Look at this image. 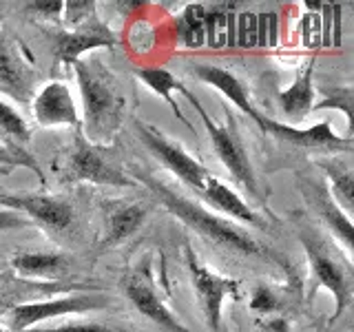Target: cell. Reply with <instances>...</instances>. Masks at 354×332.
Wrapping results in <instances>:
<instances>
[{
    "label": "cell",
    "mask_w": 354,
    "mask_h": 332,
    "mask_svg": "<svg viewBox=\"0 0 354 332\" xmlns=\"http://www.w3.org/2000/svg\"><path fill=\"white\" fill-rule=\"evenodd\" d=\"M124 295L129 297V302L142 317H147L149 321L164 328L166 332H191L171 313L169 306L162 302V297L155 293V286L151 284L147 275H142V273L131 275L124 284Z\"/></svg>",
    "instance_id": "cell-15"
},
{
    "label": "cell",
    "mask_w": 354,
    "mask_h": 332,
    "mask_svg": "<svg viewBox=\"0 0 354 332\" xmlns=\"http://www.w3.org/2000/svg\"><path fill=\"white\" fill-rule=\"evenodd\" d=\"M144 219H147V206L142 204H127V206H118L109 213L106 217V230H104V243L106 246H115V243L124 241L136 232Z\"/></svg>",
    "instance_id": "cell-21"
},
{
    "label": "cell",
    "mask_w": 354,
    "mask_h": 332,
    "mask_svg": "<svg viewBox=\"0 0 354 332\" xmlns=\"http://www.w3.org/2000/svg\"><path fill=\"white\" fill-rule=\"evenodd\" d=\"M0 206L18 210L33 221V226L47 230H64L73 221V206L51 195H0Z\"/></svg>",
    "instance_id": "cell-12"
},
{
    "label": "cell",
    "mask_w": 354,
    "mask_h": 332,
    "mask_svg": "<svg viewBox=\"0 0 354 332\" xmlns=\"http://www.w3.org/2000/svg\"><path fill=\"white\" fill-rule=\"evenodd\" d=\"M299 239L304 243L315 284L326 288L335 297L337 308L330 321H337L352 304V261L341 259L335 246L315 226H299Z\"/></svg>",
    "instance_id": "cell-3"
},
{
    "label": "cell",
    "mask_w": 354,
    "mask_h": 332,
    "mask_svg": "<svg viewBox=\"0 0 354 332\" xmlns=\"http://www.w3.org/2000/svg\"><path fill=\"white\" fill-rule=\"evenodd\" d=\"M324 100L321 102H315L313 111L319 109H337L341 111L343 116L348 120V133H346V140H352V133H354V86L346 84V86H337V89H326L324 91Z\"/></svg>",
    "instance_id": "cell-24"
},
{
    "label": "cell",
    "mask_w": 354,
    "mask_h": 332,
    "mask_svg": "<svg viewBox=\"0 0 354 332\" xmlns=\"http://www.w3.org/2000/svg\"><path fill=\"white\" fill-rule=\"evenodd\" d=\"M111 304V299L102 293H75L47 302H29L14 306L5 317V326L9 332H25L47 319H58L66 315H86L102 310Z\"/></svg>",
    "instance_id": "cell-5"
},
{
    "label": "cell",
    "mask_w": 354,
    "mask_h": 332,
    "mask_svg": "<svg viewBox=\"0 0 354 332\" xmlns=\"http://www.w3.org/2000/svg\"><path fill=\"white\" fill-rule=\"evenodd\" d=\"M136 129H138L140 140L147 144V149L155 155V158L162 160V164L166 166V169H169L171 173H175L188 188H193L197 195L204 191L208 180L213 175L206 171V166L202 162H197L180 142L171 140L158 127H151V124H147V122L138 120Z\"/></svg>",
    "instance_id": "cell-7"
},
{
    "label": "cell",
    "mask_w": 354,
    "mask_h": 332,
    "mask_svg": "<svg viewBox=\"0 0 354 332\" xmlns=\"http://www.w3.org/2000/svg\"><path fill=\"white\" fill-rule=\"evenodd\" d=\"M277 40H279V16L274 11L257 14V47H277Z\"/></svg>",
    "instance_id": "cell-30"
},
{
    "label": "cell",
    "mask_w": 354,
    "mask_h": 332,
    "mask_svg": "<svg viewBox=\"0 0 354 332\" xmlns=\"http://www.w3.org/2000/svg\"><path fill=\"white\" fill-rule=\"evenodd\" d=\"M252 122H257V127L268 133V136L283 140L292 147H301V149H313V151H324V153H343V151H352V140H346L332 133L330 122H321V124L308 127V129H299L283 124V122L270 120L261 113L254 116Z\"/></svg>",
    "instance_id": "cell-10"
},
{
    "label": "cell",
    "mask_w": 354,
    "mask_h": 332,
    "mask_svg": "<svg viewBox=\"0 0 354 332\" xmlns=\"http://www.w3.org/2000/svg\"><path fill=\"white\" fill-rule=\"evenodd\" d=\"M186 266H188V273H191V282H193L197 302H199V308H202L206 324L210 330L219 332L221 304H224V299L228 295L230 297L239 295V282L219 275L213 268H208L206 264L199 261V257L193 252L191 246H186Z\"/></svg>",
    "instance_id": "cell-8"
},
{
    "label": "cell",
    "mask_w": 354,
    "mask_h": 332,
    "mask_svg": "<svg viewBox=\"0 0 354 332\" xmlns=\"http://www.w3.org/2000/svg\"><path fill=\"white\" fill-rule=\"evenodd\" d=\"M317 332H324V328H317Z\"/></svg>",
    "instance_id": "cell-37"
},
{
    "label": "cell",
    "mask_w": 354,
    "mask_h": 332,
    "mask_svg": "<svg viewBox=\"0 0 354 332\" xmlns=\"http://www.w3.org/2000/svg\"><path fill=\"white\" fill-rule=\"evenodd\" d=\"M66 175L73 182H91L97 186H136V182L124 173L109 147H97V144L86 142L84 136H77L73 142L69 162H66Z\"/></svg>",
    "instance_id": "cell-6"
},
{
    "label": "cell",
    "mask_w": 354,
    "mask_h": 332,
    "mask_svg": "<svg viewBox=\"0 0 354 332\" xmlns=\"http://www.w3.org/2000/svg\"><path fill=\"white\" fill-rule=\"evenodd\" d=\"M177 38L188 49H199L206 44V7L188 5L177 18Z\"/></svg>",
    "instance_id": "cell-23"
},
{
    "label": "cell",
    "mask_w": 354,
    "mask_h": 332,
    "mask_svg": "<svg viewBox=\"0 0 354 332\" xmlns=\"http://www.w3.org/2000/svg\"><path fill=\"white\" fill-rule=\"evenodd\" d=\"M118 44L115 31L111 29L100 16L91 18L77 25L73 29H62L55 38L53 53L60 62L71 64L75 60H82V55L95 49H113Z\"/></svg>",
    "instance_id": "cell-11"
},
{
    "label": "cell",
    "mask_w": 354,
    "mask_h": 332,
    "mask_svg": "<svg viewBox=\"0 0 354 332\" xmlns=\"http://www.w3.org/2000/svg\"><path fill=\"white\" fill-rule=\"evenodd\" d=\"M0 164L3 166H22V169H29L38 175V180L44 184V173L40 169L38 160L25 149H20L18 144H7L0 142Z\"/></svg>",
    "instance_id": "cell-27"
},
{
    "label": "cell",
    "mask_w": 354,
    "mask_h": 332,
    "mask_svg": "<svg viewBox=\"0 0 354 332\" xmlns=\"http://www.w3.org/2000/svg\"><path fill=\"white\" fill-rule=\"evenodd\" d=\"M0 131L7 138L14 140V144H25L31 140V131L27 127V122L22 120V116L16 109H11L3 100H0Z\"/></svg>",
    "instance_id": "cell-25"
},
{
    "label": "cell",
    "mask_w": 354,
    "mask_h": 332,
    "mask_svg": "<svg viewBox=\"0 0 354 332\" xmlns=\"http://www.w3.org/2000/svg\"><path fill=\"white\" fill-rule=\"evenodd\" d=\"M31 330L33 332H131L127 328L100 324V321H66V324L53 328H31Z\"/></svg>",
    "instance_id": "cell-31"
},
{
    "label": "cell",
    "mask_w": 354,
    "mask_h": 332,
    "mask_svg": "<svg viewBox=\"0 0 354 332\" xmlns=\"http://www.w3.org/2000/svg\"><path fill=\"white\" fill-rule=\"evenodd\" d=\"M324 44L332 47V5H324Z\"/></svg>",
    "instance_id": "cell-36"
},
{
    "label": "cell",
    "mask_w": 354,
    "mask_h": 332,
    "mask_svg": "<svg viewBox=\"0 0 354 332\" xmlns=\"http://www.w3.org/2000/svg\"><path fill=\"white\" fill-rule=\"evenodd\" d=\"M82 95V129L84 140L109 147L124 124L127 98L118 77L100 58L71 62Z\"/></svg>",
    "instance_id": "cell-1"
},
{
    "label": "cell",
    "mask_w": 354,
    "mask_h": 332,
    "mask_svg": "<svg viewBox=\"0 0 354 332\" xmlns=\"http://www.w3.org/2000/svg\"><path fill=\"white\" fill-rule=\"evenodd\" d=\"M136 75H138L140 80H142L144 84H147L149 89H153V91L158 93V95L164 100V102L173 109V113L177 116V120H180L184 127L193 129L191 122L186 120L182 107L177 104V100L173 98V91H177V93H182V91H184V84H182L180 80H177V77H175L173 73H169L166 69H160V66H144V69H138V71H136Z\"/></svg>",
    "instance_id": "cell-22"
},
{
    "label": "cell",
    "mask_w": 354,
    "mask_h": 332,
    "mask_svg": "<svg viewBox=\"0 0 354 332\" xmlns=\"http://www.w3.org/2000/svg\"><path fill=\"white\" fill-rule=\"evenodd\" d=\"M140 182L144 186H149V191L169 213H173L177 219H182L186 226H191L197 235L213 241L215 246L228 248L237 255H246V257H261L263 252H268L248 230L232 224L226 217L210 213L202 204H197L193 199H188L186 195L177 193L175 188H171V184H166L151 175H142Z\"/></svg>",
    "instance_id": "cell-2"
},
{
    "label": "cell",
    "mask_w": 354,
    "mask_h": 332,
    "mask_svg": "<svg viewBox=\"0 0 354 332\" xmlns=\"http://www.w3.org/2000/svg\"><path fill=\"white\" fill-rule=\"evenodd\" d=\"M36 66L20 53L18 44L0 29V93L27 104L31 98H36Z\"/></svg>",
    "instance_id": "cell-9"
},
{
    "label": "cell",
    "mask_w": 354,
    "mask_h": 332,
    "mask_svg": "<svg viewBox=\"0 0 354 332\" xmlns=\"http://www.w3.org/2000/svg\"><path fill=\"white\" fill-rule=\"evenodd\" d=\"M228 14L219 7L206 9V44L210 49L226 47L228 42Z\"/></svg>",
    "instance_id": "cell-26"
},
{
    "label": "cell",
    "mask_w": 354,
    "mask_h": 332,
    "mask_svg": "<svg viewBox=\"0 0 354 332\" xmlns=\"http://www.w3.org/2000/svg\"><path fill=\"white\" fill-rule=\"evenodd\" d=\"M279 306V299H277L270 290H266V288H257L252 295V302H250V308L257 310V313H270Z\"/></svg>",
    "instance_id": "cell-34"
},
{
    "label": "cell",
    "mask_w": 354,
    "mask_h": 332,
    "mask_svg": "<svg viewBox=\"0 0 354 332\" xmlns=\"http://www.w3.org/2000/svg\"><path fill=\"white\" fill-rule=\"evenodd\" d=\"M193 73L204 84L215 86L221 95H224L226 100H230V102L235 104L241 113H246L250 120H254V116L259 113V111L254 109L250 102L246 86L241 84V80L235 73H230L226 69H219V66H213V64H197V66H193Z\"/></svg>",
    "instance_id": "cell-16"
},
{
    "label": "cell",
    "mask_w": 354,
    "mask_h": 332,
    "mask_svg": "<svg viewBox=\"0 0 354 332\" xmlns=\"http://www.w3.org/2000/svg\"><path fill=\"white\" fill-rule=\"evenodd\" d=\"M313 73H315V60L306 64V69L297 75V80L279 93V109L290 120V127L297 122L306 120L313 113L315 107V84H313Z\"/></svg>",
    "instance_id": "cell-17"
},
{
    "label": "cell",
    "mask_w": 354,
    "mask_h": 332,
    "mask_svg": "<svg viewBox=\"0 0 354 332\" xmlns=\"http://www.w3.org/2000/svg\"><path fill=\"white\" fill-rule=\"evenodd\" d=\"M29 226H33V221L22 213H18V210L0 208V230H20Z\"/></svg>",
    "instance_id": "cell-32"
},
{
    "label": "cell",
    "mask_w": 354,
    "mask_h": 332,
    "mask_svg": "<svg viewBox=\"0 0 354 332\" xmlns=\"http://www.w3.org/2000/svg\"><path fill=\"white\" fill-rule=\"evenodd\" d=\"M0 332H5V330H3V326H0Z\"/></svg>",
    "instance_id": "cell-38"
},
{
    "label": "cell",
    "mask_w": 354,
    "mask_h": 332,
    "mask_svg": "<svg viewBox=\"0 0 354 332\" xmlns=\"http://www.w3.org/2000/svg\"><path fill=\"white\" fill-rule=\"evenodd\" d=\"M341 44V7L332 5V47Z\"/></svg>",
    "instance_id": "cell-35"
},
{
    "label": "cell",
    "mask_w": 354,
    "mask_h": 332,
    "mask_svg": "<svg viewBox=\"0 0 354 332\" xmlns=\"http://www.w3.org/2000/svg\"><path fill=\"white\" fill-rule=\"evenodd\" d=\"M319 166L326 171L328 177V191L332 199L341 206L343 213H348L352 217L354 210V171L352 164L343 158H326L319 160Z\"/></svg>",
    "instance_id": "cell-20"
},
{
    "label": "cell",
    "mask_w": 354,
    "mask_h": 332,
    "mask_svg": "<svg viewBox=\"0 0 354 332\" xmlns=\"http://www.w3.org/2000/svg\"><path fill=\"white\" fill-rule=\"evenodd\" d=\"M33 118L40 127H80V113L71 89L60 80L47 82L33 98Z\"/></svg>",
    "instance_id": "cell-14"
},
{
    "label": "cell",
    "mask_w": 354,
    "mask_h": 332,
    "mask_svg": "<svg viewBox=\"0 0 354 332\" xmlns=\"http://www.w3.org/2000/svg\"><path fill=\"white\" fill-rule=\"evenodd\" d=\"M199 197H202L208 206L219 210L221 215L232 217L237 221H246V224H250V226H261L259 215L254 213V210L243 202V199L232 191L230 186H226L221 180H217V177H210L206 188L199 193Z\"/></svg>",
    "instance_id": "cell-18"
},
{
    "label": "cell",
    "mask_w": 354,
    "mask_h": 332,
    "mask_svg": "<svg viewBox=\"0 0 354 332\" xmlns=\"http://www.w3.org/2000/svg\"><path fill=\"white\" fill-rule=\"evenodd\" d=\"M97 3L93 0H71V3H64L62 9V16H64V27L66 29H73L82 22L91 20L97 16Z\"/></svg>",
    "instance_id": "cell-29"
},
{
    "label": "cell",
    "mask_w": 354,
    "mask_h": 332,
    "mask_svg": "<svg viewBox=\"0 0 354 332\" xmlns=\"http://www.w3.org/2000/svg\"><path fill=\"white\" fill-rule=\"evenodd\" d=\"M66 266L69 261L60 252H16L11 257V268L27 279H58Z\"/></svg>",
    "instance_id": "cell-19"
},
{
    "label": "cell",
    "mask_w": 354,
    "mask_h": 332,
    "mask_svg": "<svg viewBox=\"0 0 354 332\" xmlns=\"http://www.w3.org/2000/svg\"><path fill=\"white\" fill-rule=\"evenodd\" d=\"M235 47H257V14H252V11H241L235 18Z\"/></svg>",
    "instance_id": "cell-28"
},
{
    "label": "cell",
    "mask_w": 354,
    "mask_h": 332,
    "mask_svg": "<svg viewBox=\"0 0 354 332\" xmlns=\"http://www.w3.org/2000/svg\"><path fill=\"white\" fill-rule=\"evenodd\" d=\"M182 95L193 104V109L199 113V118H202L208 138H210V142H213V147H215L217 158H219L221 164L226 166V171L232 175V180H235L241 188H246L252 197H261L259 188H257V177H254L252 164L248 160L246 151H243V142L239 138L237 122H235V118H232V113L228 116L226 124H217V122L208 116V111L204 109V104L195 98L193 91H188V89L184 86Z\"/></svg>",
    "instance_id": "cell-4"
},
{
    "label": "cell",
    "mask_w": 354,
    "mask_h": 332,
    "mask_svg": "<svg viewBox=\"0 0 354 332\" xmlns=\"http://www.w3.org/2000/svg\"><path fill=\"white\" fill-rule=\"evenodd\" d=\"M62 9H64V3H60V0H49V3H27L29 14L44 16L49 20H58L62 16Z\"/></svg>",
    "instance_id": "cell-33"
},
{
    "label": "cell",
    "mask_w": 354,
    "mask_h": 332,
    "mask_svg": "<svg viewBox=\"0 0 354 332\" xmlns=\"http://www.w3.org/2000/svg\"><path fill=\"white\" fill-rule=\"evenodd\" d=\"M25 332H33V330H25Z\"/></svg>",
    "instance_id": "cell-39"
},
{
    "label": "cell",
    "mask_w": 354,
    "mask_h": 332,
    "mask_svg": "<svg viewBox=\"0 0 354 332\" xmlns=\"http://www.w3.org/2000/svg\"><path fill=\"white\" fill-rule=\"evenodd\" d=\"M301 191L306 202L313 206V210L319 215V219L328 226L332 232V237L341 241V246L346 248V257L350 259V255L354 250V232H352V217L348 213H343L341 206L332 199L328 186L324 182L317 180H304Z\"/></svg>",
    "instance_id": "cell-13"
}]
</instances>
